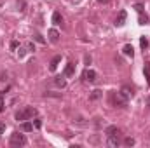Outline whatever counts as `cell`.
<instances>
[{"label":"cell","instance_id":"1","mask_svg":"<svg viewBox=\"0 0 150 148\" xmlns=\"http://www.w3.org/2000/svg\"><path fill=\"white\" fill-rule=\"evenodd\" d=\"M37 113V110L33 108V106H26V108H23V110H18L16 111V120H21V122H25V120H30L33 115Z\"/></svg>","mask_w":150,"mask_h":148},{"label":"cell","instance_id":"2","mask_svg":"<svg viewBox=\"0 0 150 148\" xmlns=\"http://www.w3.org/2000/svg\"><path fill=\"white\" fill-rule=\"evenodd\" d=\"M25 145H26V136L25 134L14 132L11 136V147H25Z\"/></svg>","mask_w":150,"mask_h":148},{"label":"cell","instance_id":"3","mask_svg":"<svg viewBox=\"0 0 150 148\" xmlns=\"http://www.w3.org/2000/svg\"><path fill=\"white\" fill-rule=\"evenodd\" d=\"M112 101L115 106H119V108H124L126 105H127V98L122 94V92H115L112 96Z\"/></svg>","mask_w":150,"mask_h":148},{"label":"cell","instance_id":"4","mask_svg":"<svg viewBox=\"0 0 150 148\" xmlns=\"http://www.w3.org/2000/svg\"><path fill=\"white\" fill-rule=\"evenodd\" d=\"M96 77H98V75H96L94 70H86V72L82 73V78H84L86 82H94V80H96Z\"/></svg>","mask_w":150,"mask_h":148},{"label":"cell","instance_id":"5","mask_svg":"<svg viewBox=\"0 0 150 148\" xmlns=\"http://www.w3.org/2000/svg\"><path fill=\"white\" fill-rule=\"evenodd\" d=\"M47 35H49V40H51L52 44H58V42H59V32H58V30H54V28H51Z\"/></svg>","mask_w":150,"mask_h":148},{"label":"cell","instance_id":"6","mask_svg":"<svg viewBox=\"0 0 150 148\" xmlns=\"http://www.w3.org/2000/svg\"><path fill=\"white\" fill-rule=\"evenodd\" d=\"M126 18H127L126 11H120V12H119V16H117V19H115V25H117V26H122V25L126 23Z\"/></svg>","mask_w":150,"mask_h":148},{"label":"cell","instance_id":"7","mask_svg":"<svg viewBox=\"0 0 150 148\" xmlns=\"http://www.w3.org/2000/svg\"><path fill=\"white\" fill-rule=\"evenodd\" d=\"M61 63V56H54L52 59H51V65H49V70L51 72H56V68H58V65Z\"/></svg>","mask_w":150,"mask_h":148},{"label":"cell","instance_id":"8","mask_svg":"<svg viewBox=\"0 0 150 148\" xmlns=\"http://www.w3.org/2000/svg\"><path fill=\"white\" fill-rule=\"evenodd\" d=\"M107 136H115V134H120V129L117 127V125H110V127H107Z\"/></svg>","mask_w":150,"mask_h":148},{"label":"cell","instance_id":"9","mask_svg":"<svg viewBox=\"0 0 150 148\" xmlns=\"http://www.w3.org/2000/svg\"><path fill=\"white\" fill-rule=\"evenodd\" d=\"M52 23H54L56 26H61V25H63V18H61L59 12H54V14H52Z\"/></svg>","mask_w":150,"mask_h":148},{"label":"cell","instance_id":"10","mask_svg":"<svg viewBox=\"0 0 150 148\" xmlns=\"http://www.w3.org/2000/svg\"><path fill=\"white\" fill-rule=\"evenodd\" d=\"M75 73V65L74 63H68L67 68H65V77H72Z\"/></svg>","mask_w":150,"mask_h":148},{"label":"cell","instance_id":"11","mask_svg":"<svg viewBox=\"0 0 150 148\" xmlns=\"http://www.w3.org/2000/svg\"><path fill=\"white\" fill-rule=\"evenodd\" d=\"M122 51H124V54H126V56H131V58L134 56V49H133V45H131V44H126Z\"/></svg>","mask_w":150,"mask_h":148},{"label":"cell","instance_id":"12","mask_svg":"<svg viewBox=\"0 0 150 148\" xmlns=\"http://www.w3.org/2000/svg\"><path fill=\"white\" fill-rule=\"evenodd\" d=\"M101 96H103V92H101L100 89H94V91L91 92V96H89V99H91V101H96V99H100Z\"/></svg>","mask_w":150,"mask_h":148},{"label":"cell","instance_id":"13","mask_svg":"<svg viewBox=\"0 0 150 148\" xmlns=\"http://www.w3.org/2000/svg\"><path fill=\"white\" fill-rule=\"evenodd\" d=\"M119 134H115V136H108V147H119Z\"/></svg>","mask_w":150,"mask_h":148},{"label":"cell","instance_id":"14","mask_svg":"<svg viewBox=\"0 0 150 148\" xmlns=\"http://www.w3.org/2000/svg\"><path fill=\"white\" fill-rule=\"evenodd\" d=\"M21 129H23L25 132H30V131H33V124H32V122H26V120H25V122L21 124Z\"/></svg>","mask_w":150,"mask_h":148},{"label":"cell","instance_id":"15","mask_svg":"<svg viewBox=\"0 0 150 148\" xmlns=\"http://www.w3.org/2000/svg\"><path fill=\"white\" fill-rule=\"evenodd\" d=\"M54 82H56V85H58V87H61V89H63V87H67V80H65L63 77H56V80H54Z\"/></svg>","mask_w":150,"mask_h":148},{"label":"cell","instance_id":"16","mask_svg":"<svg viewBox=\"0 0 150 148\" xmlns=\"http://www.w3.org/2000/svg\"><path fill=\"white\" fill-rule=\"evenodd\" d=\"M138 21H140V25H147V23H149V16H147V14H143V12H140Z\"/></svg>","mask_w":150,"mask_h":148},{"label":"cell","instance_id":"17","mask_svg":"<svg viewBox=\"0 0 150 148\" xmlns=\"http://www.w3.org/2000/svg\"><path fill=\"white\" fill-rule=\"evenodd\" d=\"M120 92H122L127 99H129V98H133V91H131L129 87H122V91H120Z\"/></svg>","mask_w":150,"mask_h":148},{"label":"cell","instance_id":"18","mask_svg":"<svg viewBox=\"0 0 150 148\" xmlns=\"http://www.w3.org/2000/svg\"><path fill=\"white\" fill-rule=\"evenodd\" d=\"M143 73L147 77V82L150 84V63H145V68H143Z\"/></svg>","mask_w":150,"mask_h":148},{"label":"cell","instance_id":"19","mask_svg":"<svg viewBox=\"0 0 150 148\" xmlns=\"http://www.w3.org/2000/svg\"><path fill=\"white\" fill-rule=\"evenodd\" d=\"M33 38H35V42H38V44H45V38L42 37L40 33H33Z\"/></svg>","mask_w":150,"mask_h":148},{"label":"cell","instance_id":"20","mask_svg":"<svg viewBox=\"0 0 150 148\" xmlns=\"http://www.w3.org/2000/svg\"><path fill=\"white\" fill-rule=\"evenodd\" d=\"M26 52H28V49H26V47H19V49H18V56H19V58H25V56H26Z\"/></svg>","mask_w":150,"mask_h":148},{"label":"cell","instance_id":"21","mask_svg":"<svg viewBox=\"0 0 150 148\" xmlns=\"http://www.w3.org/2000/svg\"><path fill=\"white\" fill-rule=\"evenodd\" d=\"M140 45H142V49H147V47H149V40L145 37H142L140 38Z\"/></svg>","mask_w":150,"mask_h":148},{"label":"cell","instance_id":"22","mask_svg":"<svg viewBox=\"0 0 150 148\" xmlns=\"http://www.w3.org/2000/svg\"><path fill=\"white\" fill-rule=\"evenodd\" d=\"M124 145H126V147H133V145H134V138H126V140H124Z\"/></svg>","mask_w":150,"mask_h":148},{"label":"cell","instance_id":"23","mask_svg":"<svg viewBox=\"0 0 150 148\" xmlns=\"http://www.w3.org/2000/svg\"><path fill=\"white\" fill-rule=\"evenodd\" d=\"M5 110V101H4V96L0 94V113Z\"/></svg>","mask_w":150,"mask_h":148},{"label":"cell","instance_id":"24","mask_svg":"<svg viewBox=\"0 0 150 148\" xmlns=\"http://www.w3.org/2000/svg\"><path fill=\"white\" fill-rule=\"evenodd\" d=\"M18 47H19V44H18V40H12V42H11V49H12V51H16Z\"/></svg>","mask_w":150,"mask_h":148},{"label":"cell","instance_id":"25","mask_svg":"<svg viewBox=\"0 0 150 148\" xmlns=\"http://www.w3.org/2000/svg\"><path fill=\"white\" fill-rule=\"evenodd\" d=\"M134 9L138 11V14H140V12H143V5H142V4H136V5H134Z\"/></svg>","mask_w":150,"mask_h":148},{"label":"cell","instance_id":"26","mask_svg":"<svg viewBox=\"0 0 150 148\" xmlns=\"http://www.w3.org/2000/svg\"><path fill=\"white\" fill-rule=\"evenodd\" d=\"M26 49H28V51H32V52H33V51H35V45H33V44H32V42H30V44H28V45H26Z\"/></svg>","mask_w":150,"mask_h":148},{"label":"cell","instance_id":"27","mask_svg":"<svg viewBox=\"0 0 150 148\" xmlns=\"http://www.w3.org/2000/svg\"><path fill=\"white\" fill-rule=\"evenodd\" d=\"M84 61H86V65H91V56H86Z\"/></svg>","mask_w":150,"mask_h":148},{"label":"cell","instance_id":"28","mask_svg":"<svg viewBox=\"0 0 150 148\" xmlns=\"http://www.w3.org/2000/svg\"><path fill=\"white\" fill-rule=\"evenodd\" d=\"M40 125H42V122H40V118H35V127H40Z\"/></svg>","mask_w":150,"mask_h":148},{"label":"cell","instance_id":"29","mask_svg":"<svg viewBox=\"0 0 150 148\" xmlns=\"http://www.w3.org/2000/svg\"><path fill=\"white\" fill-rule=\"evenodd\" d=\"M4 131H5V125H4V124H0V134H2Z\"/></svg>","mask_w":150,"mask_h":148},{"label":"cell","instance_id":"30","mask_svg":"<svg viewBox=\"0 0 150 148\" xmlns=\"http://www.w3.org/2000/svg\"><path fill=\"white\" fill-rule=\"evenodd\" d=\"M98 2H100V4H107L108 0H98Z\"/></svg>","mask_w":150,"mask_h":148},{"label":"cell","instance_id":"31","mask_svg":"<svg viewBox=\"0 0 150 148\" xmlns=\"http://www.w3.org/2000/svg\"><path fill=\"white\" fill-rule=\"evenodd\" d=\"M147 106H150V96L147 98Z\"/></svg>","mask_w":150,"mask_h":148}]
</instances>
